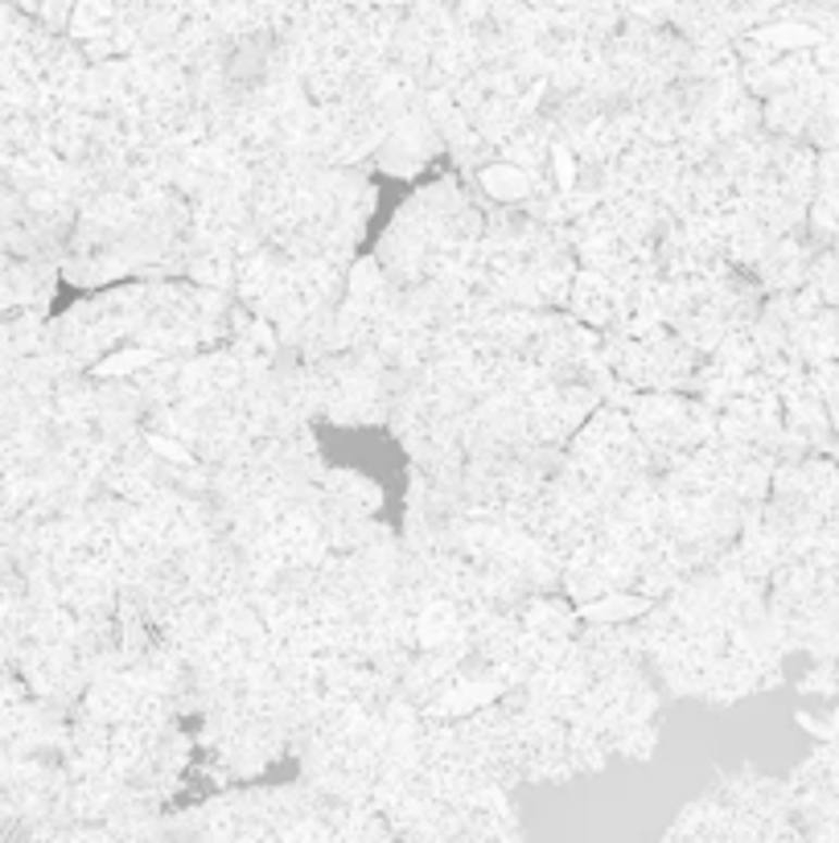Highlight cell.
<instances>
[{"label": "cell", "instance_id": "1", "mask_svg": "<svg viewBox=\"0 0 839 843\" xmlns=\"http://www.w3.org/2000/svg\"><path fill=\"white\" fill-rule=\"evenodd\" d=\"M482 189L490 198H498V202H519L522 194L531 189V177H527V169L498 161V165L482 169Z\"/></svg>", "mask_w": 839, "mask_h": 843}, {"label": "cell", "instance_id": "2", "mask_svg": "<svg viewBox=\"0 0 839 843\" xmlns=\"http://www.w3.org/2000/svg\"><path fill=\"white\" fill-rule=\"evenodd\" d=\"M642 609L638 597H609V600H593L584 605V618H597V621H621V618H634Z\"/></svg>", "mask_w": 839, "mask_h": 843}]
</instances>
